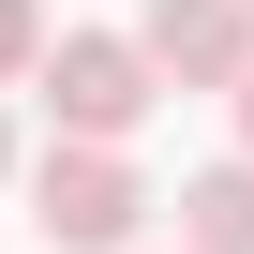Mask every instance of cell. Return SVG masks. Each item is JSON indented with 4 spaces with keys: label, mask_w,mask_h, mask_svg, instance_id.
Segmentation results:
<instances>
[{
    "label": "cell",
    "mask_w": 254,
    "mask_h": 254,
    "mask_svg": "<svg viewBox=\"0 0 254 254\" xmlns=\"http://www.w3.org/2000/svg\"><path fill=\"white\" fill-rule=\"evenodd\" d=\"M135 45L165 60V90H239L254 75V0H150Z\"/></svg>",
    "instance_id": "cell-3"
},
{
    "label": "cell",
    "mask_w": 254,
    "mask_h": 254,
    "mask_svg": "<svg viewBox=\"0 0 254 254\" xmlns=\"http://www.w3.org/2000/svg\"><path fill=\"white\" fill-rule=\"evenodd\" d=\"M30 60H45V0H0V90H15Z\"/></svg>",
    "instance_id": "cell-5"
},
{
    "label": "cell",
    "mask_w": 254,
    "mask_h": 254,
    "mask_svg": "<svg viewBox=\"0 0 254 254\" xmlns=\"http://www.w3.org/2000/svg\"><path fill=\"white\" fill-rule=\"evenodd\" d=\"M0 165H15V120H0Z\"/></svg>",
    "instance_id": "cell-7"
},
{
    "label": "cell",
    "mask_w": 254,
    "mask_h": 254,
    "mask_svg": "<svg viewBox=\"0 0 254 254\" xmlns=\"http://www.w3.org/2000/svg\"><path fill=\"white\" fill-rule=\"evenodd\" d=\"M239 150H254V75H239Z\"/></svg>",
    "instance_id": "cell-6"
},
{
    "label": "cell",
    "mask_w": 254,
    "mask_h": 254,
    "mask_svg": "<svg viewBox=\"0 0 254 254\" xmlns=\"http://www.w3.org/2000/svg\"><path fill=\"white\" fill-rule=\"evenodd\" d=\"M30 90H45V120H60V135H135V120L165 105V60L135 45V30H60L45 60H30Z\"/></svg>",
    "instance_id": "cell-1"
},
{
    "label": "cell",
    "mask_w": 254,
    "mask_h": 254,
    "mask_svg": "<svg viewBox=\"0 0 254 254\" xmlns=\"http://www.w3.org/2000/svg\"><path fill=\"white\" fill-rule=\"evenodd\" d=\"M180 254H254V150L180 180Z\"/></svg>",
    "instance_id": "cell-4"
},
{
    "label": "cell",
    "mask_w": 254,
    "mask_h": 254,
    "mask_svg": "<svg viewBox=\"0 0 254 254\" xmlns=\"http://www.w3.org/2000/svg\"><path fill=\"white\" fill-rule=\"evenodd\" d=\"M30 224H45L60 254H120V239H135V224H150V180H135V165H120L105 135H60V150L30 165Z\"/></svg>",
    "instance_id": "cell-2"
}]
</instances>
